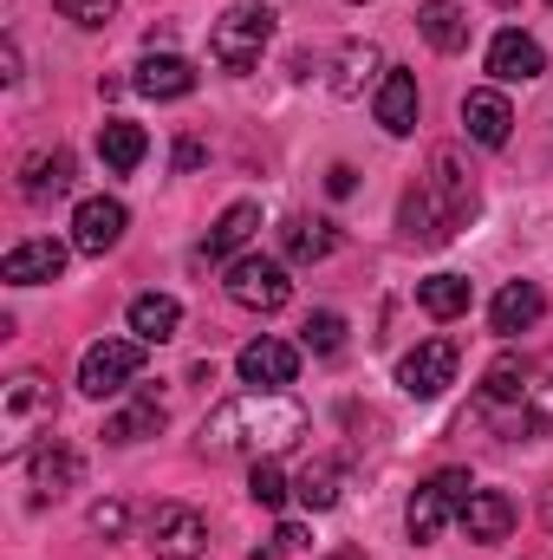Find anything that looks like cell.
I'll use <instances>...</instances> for the list:
<instances>
[{
    "mask_svg": "<svg viewBox=\"0 0 553 560\" xmlns=\"http://www.w3.org/2000/svg\"><path fill=\"white\" fill-rule=\"evenodd\" d=\"M138 372H143V339H98L79 359V392L85 398H118V392H131Z\"/></svg>",
    "mask_w": 553,
    "mask_h": 560,
    "instance_id": "cell-5",
    "label": "cell"
},
{
    "mask_svg": "<svg viewBox=\"0 0 553 560\" xmlns=\"http://www.w3.org/2000/svg\"><path fill=\"white\" fill-rule=\"evenodd\" d=\"M176 326H183V306L169 293H138L131 300V332H138L143 346H169Z\"/></svg>",
    "mask_w": 553,
    "mask_h": 560,
    "instance_id": "cell-28",
    "label": "cell"
},
{
    "mask_svg": "<svg viewBox=\"0 0 553 560\" xmlns=\"http://www.w3.org/2000/svg\"><path fill=\"white\" fill-rule=\"evenodd\" d=\"M125 229H131V209L118 196H85L72 209V248L79 255H111L125 242Z\"/></svg>",
    "mask_w": 553,
    "mask_h": 560,
    "instance_id": "cell-8",
    "label": "cell"
},
{
    "mask_svg": "<svg viewBox=\"0 0 553 560\" xmlns=\"http://www.w3.org/2000/svg\"><path fill=\"white\" fill-rule=\"evenodd\" d=\"M475 209H482V196H475V170H462V156H456V150H436V156H430L423 189L404 196L398 222H404V235H411V242L443 248V242H456V235L469 229V215H475Z\"/></svg>",
    "mask_w": 553,
    "mask_h": 560,
    "instance_id": "cell-2",
    "label": "cell"
},
{
    "mask_svg": "<svg viewBox=\"0 0 553 560\" xmlns=\"http://www.w3.org/2000/svg\"><path fill=\"white\" fill-rule=\"evenodd\" d=\"M372 112H378V125H385L391 138H411V131H416V112H423L416 72H404V66H385V79H378V98H372Z\"/></svg>",
    "mask_w": 553,
    "mask_h": 560,
    "instance_id": "cell-13",
    "label": "cell"
},
{
    "mask_svg": "<svg viewBox=\"0 0 553 560\" xmlns=\"http://www.w3.org/2000/svg\"><path fill=\"white\" fill-rule=\"evenodd\" d=\"M235 372H242V385H255V392H286L293 378H299V346H286V339H248L242 346V359H235Z\"/></svg>",
    "mask_w": 553,
    "mask_h": 560,
    "instance_id": "cell-9",
    "label": "cell"
},
{
    "mask_svg": "<svg viewBox=\"0 0 553 560\" xmlns=\"http://www.w3.org/2000/svg\"><path fill=\"white\" fill-rule=\"evenodd\" d=\"M52 418V385L39 378V372H20L13 385H7V423L13 430H26V423Z\"/></svg>",
    "mask_w": 553,
    "mask_h": 560,
    "instance_id": "cell-31",
    "label": "cell"
},
{
    "mask_svg": "<svg viewBox=\"0 0 553 560\" xmlns=\"http://www.w3.org/2000/svg\"><path fill=\"white\" fill-rule=\"evenodd\" d=\"M462 131L482 143V150H502L508 131H515V112H508V98L495 92V85H475L469 98H462Z\"/></svg>",
    "mask_w": 553,
    "mask_h": 560,
    "instance_id": "cell-16",
    "label": "cell"
},
{
    "mask_svg": "<svg viewBox=\"0 0 553 560\" xmlns=\"http://www.w3.org/2000/svg\"><path fill=\"white\" fill-rule=\"evenodd\" d=\"M150 548L163 560H196L209 548V522H202L189 502H163V509L150 515Z\"/></svg>",
    "mask_w": 553,
    "mask_h": 560,
    "instance_id": "cell-10",
    "label": "cell"
},
{
    "mask_svg": "<svg viewBox=\"0 0 553 560\" xmlns=\"http://www.w3.org/2000/svg\"><path fill=\"white\" fill-rule=\"evenodd\" d=\"M345 346V319L339 313H313L306 319V352H339Z\"/></svg>",
    "mask_w": 553,
    "mask_h": 560,
    "instance_id": "cell-33",
    "label": "cell"
},
{
    "mask_svg": "<svg viewBox=\"0 0 553 560\" xmlns=\"http://www.w3.org/2000/svg\"><path fill=\"white\" fill-rule=\"evenodd\" d=\"M456 522H462V535H469L475 548H495V541H508V535H515V502H508L502 489H475V495H469V509H462Z\"/></svg>",
    "mask_w": 553,
    "mask_h": 560,
    "instance_id": "cell-17",
    "label": "cell"
},
{
    "mask_svg": "<svg viewBox=\"0 0 553 560\" xmlns=\"http://www.w3.org/2000/svg\"><path fill=\"white\" fill-rule=\"evenodd\" d=\"M0 79H20V46L7 39V52H0Z\"/></svg>",
    "mask_w": 553,
    "mask_h": 560,
    "instance_id": "cell-39",
    "label": "cell"
},
{
    "mask_svg": "<svg viewBox=\"0 0 553 560\" xmlns=\"http://www.w3.org/2000/svg\"><path fill=\"white\" fill-rule=\"evenodd\" d=\"M138 85L143 98H156V105H169V98H189L196 92V66L183 59V52H143L138 59Z\"/></svg>",
    "mask_w": 553,
    "mask_h": 560,
    "instance_id": "cell-15",
    "label": "cell"
},
{
    "mask_svg": "<svg viewBox=\"0 0 553 560\" xmlns=\"http://www.w3.org/2000/svg\"><path fill=\"white\" fill-rule=\"evenodd\" d=\"M248 495H255L261 509H286V495H293V476L280 469L274 456H261V463H255V476H248Z\"/></svg>",
    "mask_w": 553,
    "mask_h": 560,
    "instance_id": "cell-32",
    "label": "cell"
},
{
    "mask_svg": "<svg viewBox=\"0 0 553 560\" xmlns=\"http://www.w3.org/2000/svg\"><path fill=\"white\" fill-rule=\"evenodd\" d=\"M202 156H209V150H202V143H196V138H183V143H176V170H196Z\"/></svg>",
    "mask_w": 553,
    "mask_h": 560,
    "instance_id": "cell-38",
    "label": "cell"
},
{
    "mask_svg": "<svg viewBox=\"0 0 553 560\" xmlns=\"http://www.w3.org/2000/svg\"><path fill=\"white\" fill-rule=\"evenodd\" d=\"M228 300L235 306H248V313H280L286 300H293V280L280 268L274 255H242V261H228Z\"/></svg>",
    "mask_w": 553,
    "mask_h": 560,
    "instance_id": "cell-6",
    "label": "cell"
},
{
    "mask_svg": "<svg viewBox=\"0 0 553 560\" xmlns=\"http://www.w3.org/2000/svg\"><path fill=\"white\" fill-rule=\"evenodd\" d=\"M143 150H150L143 125H131V118H105V125H98V156H105L111 176H131L143 163Z\"/></svg>",
    "mask_w": 553,
    "mask_h": 560,
    "instance_id": "cell-23",
    "label": "cell"
},
{
    "mask_svg": "<svg viewBox=\"0 0 553 560\" xmlns=\"http://www.w3.org/2000/svg\"><path fill=\"white\" fill-rule=\"evenodd\" d=\"M66 189H72V150H39V156L20 163V196L26 202H52Z\"/></svg>",
    "mask_w": 553,
    "mask_h": 560,
    "instance_id": "cell-20",
    "label": "cell"
},
{
    "mask_svg": "<svg viewBox=\"0 0 553 560\" xmlns=\"http://www.w3.org/2000/svg\"><path fill=\"white\" fill-rule=\"evenodd\" d=\"M456 365H462L456 339H423L416 352L398 359V385H404V398H443L456 385Z\"/></svg>",
    "mask_w": 553,
    "mask_h": 560,
    "instance_id": "cell-7",
    "label": "cell"
},
{
    "mask_svg": "<svg viewBox=\"0 0 553 560\" xmlns=\"http://www.w3.org/2000/svg\"><path fill=\"white\" fill-rule=\"evenodd\" d=\"M274 541H280V548H286V555H306V548H313L299 522H280V528H274Z\"/></svg>",
    "mask_w": 553,
    "mask_h": 560,
    "instance_id": "cell-37",
    "label": "cell"
},
{
    "mask_svg": "<svg viewBox=\"0 0 553 560\" xmlns=\"http://www.w3.org/2000/svg\"><path fill=\"white\" fill-rule=\"evenodd\" d=\"M548 319V293L534 287V280H508L495 300H489V326L502 332V339H515V332H534Z\"/></svg>",
    "mask_w": 553,
    "mask_h": 560,
    "instance_id": "cell-14",
    "label": "cell"
},
{
    "mask_svg": "<svg viewBox=\"0 0 553 560\" xmlns=\"http://www.w3.org/2000/svg\"><path fill=\"white\" fill-rule=\"evenodd\" d=\"M521 378H528V359H495L489 365V378H482V418H502L508 423V411H515V398H521Z\"/></svg>",
    "mask_w": 553,
    "mask_h": 560,
    "instance_id": "cell-29",
    "label": "cell"
},
{
    "mask_svg": "<svg viewBox=\"0 0 553 560\" xmlns=\"http://www.w3.org/2000/svg\"><path fill=\"white\" fill-rule=\"evenodd\" d=\"M548 7H553V0H548Z\"/></svg>",
    "mask_w": 553,
    "mask_h": 560,
    "instance_id": "cell-44",
    "label": "cell"
},
{
    "mask_svg": "<svg viewBox=\"0 0 553 560\" xmlns=\"http://www.w3.org/2000/svg\"><path fill=\"white\" fill-rule=\"evenodd\" d=\"M378 66H385V59H378V46H372V39L339 46V59H332V92H339V98H358L372 79H385Z\"/></svg>",
    "mask_w": 553,
    "mask_h": 560,
    "instance_id": "cell-25",
    "label": "cell"
},
{
    "mask_svg": "<svg viewBox=\"0 0 553 560\" xmlns=\"http://www.w3.org/2000/svg\"><path fill=\"white\" fill-rule=\"evenodd\" d=\"M268 39H274V7H261V0H235V7L209 26V59H215L228 79H248V72L261 66Z\"/></svg>",
    "mask_w": 553,
    "mask_h": 560,
    "instance_id": "cell-3",
    "label": "cell"
},
{
    "mask_svg": "<svg viewBox=\"0 0 553 560\" xmlns=\"http://www.w3.org/2000/svg\"><path fill=\"white\" fill-rule=\"evenodd\" d=\"M72 482H79V450L39 443V450H33V495H39V502H59Z\"/></svg>",
    "mask_w": 553,
    "mask_h": 560,
    "instance_id": "cell-22",
    "label": "cell"
},
{
    "mask_svg": "<svg viewBox=\"0 0 553 560\" xmlns=\"http://www.w3.org/2000/svg\"><path fill=\"white\" fill-rule=\"evenodd\" d=\"M489 72H495V85H528V79H541V72H548V52H541V39H534V33L502 26V33L489 39Z\"/></svg>",
    "mask_w": 553,
    "mask_h": 560,
    "instance_id": "cell-12",
    "label": "cell"
},
{
    "mask_svg": "<svg viewBox=\"0 0 553 560\" xmlns=\"http://www.w3.org/2000/svg\"><path fill=\"white\" fill-rule=\"evenodd\" d=\"M280 248H286V261L313 268V261H326V255L339 248V229H332V222H319V215H293V222L280 229Z\"/></svg>",
    "mask_w": 553,
    "mask_h": 560,
    "instance_id": "cell-21",
    "label": "cell"
},
{
    "mask_svg": "<svg viewBox=\"0 0 553 560\" xmlns=\"http://www.w3.org/2000/svg\"><path fill=\"white\" fill-rule=\"evenodd\" d=\"M52 7H59V13H66L72 26H105V20H111V13H118L125 0H52Z\"/></svg>",
    "mask_w": 553,
    "mask_h": 560,
    "instance_id": "cell-34",
    "label": "cell"
},
{
    "mask_svg": "<svg viewBox=\"0 0 553 560\" xmlns=\"http://www.w3.org/2000/svg\"><path fill=\"white\" fill-rule=\"evenodd\" d=\"M248 560H286V548H280V541H261V548H255Z\"/></svg>",
    "mask_w": 553,
    "mask_h": 560,
    "instance_id": "cell-40",
    "label": "cell"
},
{
    "mask_svg": "<svg viewBox=\"0 0 553 560\" xmlns=\"http://www.w3.org/2000/svg\"><path fill=\"white\" fill-rule=\"evenodd\" d=\"M255 229H261V209H255V202H228V209H222V222L209 229L202 255H209V261H242V255H248V242H255Z\"/></svg>",
    "mask_w": 553,
    "mask_h": 560,
    "instance_id": "cell-19",
    "label": "cell"
},
{
    "mask_svg": "<svg viewBox=\"0 0 553 560\" xmlns=\"http://www.w3.org/2000/svg\"><path fill=\"white\" fill-rule=\"evenodd\" d=\"M326 560H365V555H358V548H332Z\"/></svg>",
    "mask_w": 553,
    "mask_h": 560,
    "instance_id": "cell-41",
    "label": "cell"
},
{
    "mask_svg": "<svg viewBox=\"0 0 553 560\" xmlns=\"http://www.w3.org/2000/svg\"><path fill=\"white\" fill-rule=\"evenodd\" d=\"M416 26H423V39H430L436 52H462V46H469V13H462L456 0H423V7H416Z\"/></svg>",
    "mask_w": 553,
    "mask_h": 560,
    "instance_id": "cell-27",
    "label": "cell"
},
{
    "mask_svg": "<svg viewBox=\"0 0 553 560\" xmlns=\"http://www.w3.org/2000/svg\"><path fill=\"white\" fill-rule=\"evenodd\" d=\"M326 189H332V196H352V189H358V170H352V163H332V170H326Z\"/></svg>",
    "mask_w": 553,
    "mask_h": 560,
    "instance_id": "cell-36",
    "label": "cell"
},
{
    "mask_svg": "<svg viewBox=\"0 0 553 560\" xmlns=\"http://www.w3.org/2000/svg\"><path fill=\"white\" fill-rule=\"evenodd\" d=\"M163 423H169L163 398H156V392H138L118 418H105V443H143V436H156Z\"/></svg>",
    "mask_w": 553,
    "mask_h": 560,
    "instance_id": "cell-24",
    "label": "cell"
},
{
    "mask_svg": "<svg viewBox=\"0 0 553 560\" xmlns=\"http://www.w3.org/2000/svg\"><path fill=\"white\" fill-rule=\"evenodd\" d=\"M541 522H548V535H553V489H548V502H541Z\"/></svg>",
    "mask_w": 553,
    "mask_h": 560,
    "instance_id": "cell-42",
    "label": "cell"
},
{
    "mask_svg": "<svg viewBox=\"0 0 553 560\" xmlns=\"http://www.w3.org/2000/svg\"><path fill=\"white\" fill-rule=\"evenodd\" d=\"M469 495H475V476H469V469H436V476L411 495V509H404V528H411L416 548L436 541V535L469 509Z\"/></svg>",
    "mask_w": 553,
    "mask_h": 560,
    "instance_id": "cell-4",
    "label": "cell"
},
{
    "mask_svg": "<svg viewBox=\"0 0 553 560\" xmlns=\"http://www.w3.org/2000/svg\"><path fill=\"white\" fill-rule=\"evenodd\" d=\"M508 436H548L553 430V352L548 359H534L528 365V378H521V398H515V411H508V423H502Z\"/></svg>",
    "mask_w": 553,
    "mask_h": 560,
    "instance_id": "cell-11",
    "label": "cell"
},
{
    "mask_svg": "<svg viewBox=\"0 0 553 560\" xmlns=\"http://www.w3.org/2000/svg\"><path fill=\"white\" fill-rule=\"evenodd\" d=\"M495 7H515V0H495Z\"/></svg>",
    "mask_w": 553,
    "mask_h": 560,
    "instance_id": "cell-43",
    "label": "cell"
},
{
    "mask_svg": "<svg viewBox=\"0 0 553 560\" xmlns=\"http://www.w3.org/2000/svg\"><path fill=\"white\" fill-rule=\"evenodd\" d=\"M92 535H125V502H98L92 509Z\"/></svg>",
    "mask_w": 553,
    "mask_h": 560,
    "instance_id": "cell-35",
    "label": "cell"
},
{
    "mask_svg": "<svg viewBox=\"0 0 553 560\" xmlns=\"http://www.w3.org/2000/svg\"><path fill=\"white\" fill-rule=\"evenodd\" d=\"M339 489H345V463H339V456H313V463L293 476V495H299L306 509H332Z\"/></svg>",
    "mask_w": 553,
    "mask_h": 560,
    "instance_id": "cell-30",
    "label": "cell"
},
{
    "mask_svg": "<svg viewBox=\"0 0 553 560\" xmlns=\"http://www.w3.org/2000/svg\"><path fill=\"white\" fill-rule=\"evenodd\" d=\"M59 275H66V242H20L0 261L7 287H39V280H59Z\"/></svg>",
    "mask_w": 553,
    "mask_h": 560,
    "instance_id": "cell-18",
    "label": "cell"
},
{
    "mask_svg": "<svg viewBox=\"0 0 553 560\" xmlns=\"http://www.w3.org/2000/svg\"><path fill=\"white\" fill-rule=\"evenodd\" d=\"M416 306L430 319H462L475 306V287H469V275H430V280H416Z\"/></svg>",
    "mask_w": 553,
    "mask_h": 560,
    "instance_id": "cell-26",
    "label": "cell"
},
{
    "mask_svg": "<svg viewBox=\"0 0 553 560\" xmlns=\"http://www.w3.org/2000/svg\"><path fill=\"white\" fill-rule=\"evenodd\" d=\"M306 436V405L293 392H242L202 418V456H280Z\"/></svg>",
    "mask_w": 553,
    "mask_h": 560,
    "instance_id": "cell-1",
    "label": "cell"
}]
</instances>
